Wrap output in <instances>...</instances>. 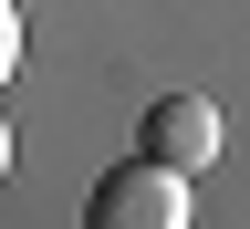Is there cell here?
I'll return each instance as SVG.
<instances>
[{"instance_id": "cell-4", "label": "cell", "mask_w": 250, "mask_h": 229, "mask_svg": "<svg viewBox=\"0 0 250 229\" xmlns=\"http://www.w3.org/2000/svg\"><path fill=\"white\" fill-rule=\"evenodd\" d=\"M0 177H11V125H0Z\"/></svg>"}, {"instance_id": "cell-1", "label": "cell", "mask_w": 250, "mask_h": 229, "mask_svg": "<svg viewBox=\"0 0 250 229\" xmlns=\"http://www.w3.org/2000/svg\"><path fill=\"white\" fill-rule=\"evenodd\" d=\"M198 219V198H188V177H167V167H104L94 177V198H83V229H188Z\"/></svg>"}, {"instance_id": "cell-3", "label": "cell", "mask_w": 250, "mask_h": 229, "mask_svg": "<svg viewBox=\"0 0 250 229\" xmlns=\"http://www.w3.org/2000/svg\"><path fill=\"white\" fill-rule=\"evenodd\" d=\"M21 73V0H0V83Z\"/></svg>"}, {"instance_id": "cell-2", "label": "cell", "mask_w": 250, "mask_h": 229, "mask_svg": "<svg viewBox=\"0 0 250 229\" xmlns=\"http://www.w3.org/2000/svg\"><path fill=\"white\" fill-rule=\"evenodd\" d=\"M136 156L198 187V167H219V104H208V94H156L146 125H136Z\"/></svg>"}]
</instances>
